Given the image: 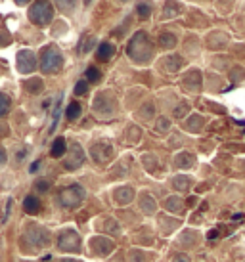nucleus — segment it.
I'll return each mask as SVG.
<instances>
[{"label":"nucleus","instance_id":"obj_1","mask_svg":"<svg viewBox=\"0 0 245 262\" xmlns=\"http://www.w3.org/2000/svg\"><path fill=\"white\" fill-rule=\"evenodd\" d=\"M127 54L136 63H148L153 56V44L148 37V33L138 31L136 35L130 38L129 46H127Z\"/></svg>","mask_w":245,"mask_h":262},{"label":"nucleus","instance_id":"obj_2","mask_svg":"<svg viewBox=\"0 0 245 262\" xmlns=\"http://www.w3.org/2000/svg\"><path fill=\"white\" fill-rule=\"evenodd\" d=\"M50 241V235H48V230H44L43 226L31 224L27 226V230L23 233L22 243L25 245L27 251H35V249H40L44 245H48Z\"/></svg>","mask_w":245,"mask_h":262},{"label":"nucleus","instance_id":"obj_3","mask_svg":"<svg viewBox=\"0 0 245 262\" xmlns=\"http://www.w3.org/2000/svg\"><path fill=\"white\" fill-rule=\"evenodd\" d=\"M85 188L79 186V184H71L67 188H62L58 193V203L64 207V209H77L83 199H85Z\"/></svg>","mask_w":245,"mask_h":262},{"label":"nucleus","instance_id":"obj_4","mask_svg":"<svg viewBox=\"0 0 245 262\" xmlns=\"http://www.w3.org/2000/svg\"><path fill=\"white\" fill-rule=\"evenodd\" d=\"M54 17V8L48 0H36L29 10V19L38 27H46Z\"/></svg>","mask_w":245,"mask_h":262},{"label":"nucleus","instance_id":"obj_5","mask_svg":"<svg viewBox=\"0 0 245 262\" xmlns=\"http://www.w3.org/2000/svg\"><path fill=\"white\" fill-rule=\"evenodd\" d=\"M64 66V58H62V52L56 46H46L40 54V69L44 73H58Z\"/></svg>","mask_w":245,"mask_h":262},{"label":"nucleus","instance_id":"obj_6","mask_svg":"<svg viewBox=\"0 0 245 262\" xmlns=\"http://www.w3.org/2000/svg\"><path fill=\"white\" fill-rule=\"evenodd\" d=\"M58 249L64 253H77L80 251V237L75 230H64L58 237Z\"/></svg>","mask_w":245,"mask_h":262},{"label":"nucleus","instance_id":"obj_7","mask_svg":"<svg viewBox=\"0 0 245 262\" xmlns=\"http://www.w3.org/2000/svg\"><path fill=\"white\" fill-rule=\"evenodd\" d=\"M94 111L100 117H109L115 113V100L113 96L108 94V92H101V94L96 96L94 100Z\"/></svg>","mask_w":245,"mask_h":262},{"label":"nucleus","instance_id":"obj_8","mask_svg":"<svg viewBox=\"0 0 245 262\" xmlns=\"http://www.w3.org/2000/svg\"><path fill=\"white\" fill-rule=\"evenodd\" d=\"M85 163V151H83V147L79 144H73L69 147V155H67V159H65L64 167L67 170H77Z\"/></svg>","mask_w":245,"mask_h":262},{"label":"nucleus","instance_id":"obj_9","mask_svg":"<svg viewBox=\"0 0 245 262\" xmlns=\"http://www.w3.org/2000/svg\"><path fill=\"white\" fill-rule=\"evenodd\" d=\"M90 155H92V159L96 163L104 165V163H108L113 157V147L109 146V144H106V142H98V144H94L90 147Z\"/></svg>","mask_w":245,"mask_h":262},{"label":"nucleus","instance_id":"obj_10","mask_svg":"<svg viewBox=\"0 0 245 262\" xmlns=\"http://www.w3.org/2000/svg\"><path fill=\"white\" fill-rule=\"evenodd\" d=\"M36 67V58L31 50H22L17 54V69L19 73H33Z\"/></svg>","mask_w":245,"mask_h":262},{"label":"nucleus","instance_id":"obj_11","mask_svg":"<svg viewBox=\"0 0 245 262\" xmlns=\"http://www.w3.org/2000/svg\"><path fill=\"white\" fill-rule=\"evenodd\" d=\"M90 247H92V251L98 256H106L115 249V243L111 239H108V237H104V235H98V237L90 239Z\"/></svg>","mask_w":245,"mask_h":262},{"label":"nucleus","instance_id":"obj_12","mask_svg":"<svg viewBox=\"0 0 245 262\" xmlns=\"http://www.w3.org/2000/svg\"><path fill=\"white\" fill-rule=\"evenodd\" d=\"M182 84H184L188 90H197V88L201 86V73H199L197 69L188 71V73L184 75V79H182Z\"/></svg>","mask_w":245,"mask_h":262},{"label":"nucleus","instance_id":"obj_13","mask_svg":"<svg viewBox=\"0 0 245 262\" xmlns=\"http://www.w3.org/2000/svg\"><path fill=\"white\" fill-rule=\"evenodd\" d=\"M182 66H184V59L178 54H173V56L163 59V67H165V71H169V73H176Z\"/></svg>","mask_w":245,"mask_h":262},{"label":"nucleus","instance_id":"obj_14","mask_svg":"<svg viewBox=\"0 0 245 262\" xmlns=\"http://www.w3.org/2000/svg\"><path fill=\"white\" fill-rule=\"evenodd\" d=\"M132 199H134V189L130 186H122L115 191V201L119 205H129Z\"/></svg>","mask_w":245,"mask_h":262},{"label":"nucleus","instance_id":"obj_15","mask_svg":"<svg viewBox=\"0 0 245 262\" xmlns=\"http://www.w3.org/2000/svg\"><path fill=\"white\" fill-rule=\"evenodd\" d=\"M113 54H115V46L111 42H101L98 52H96V58L100 59V61H109V59L113 58Z\"/></svg>","mask_w":245,"mask_h":262},{"label":"nucleus","instance_id":"obj_16","mask_svg":"<svg viewBox=\"0 0 245 262\" xmlns=\"http://www.w3.org/2000/svg\"><path fill=\"white\" fill-rule=\"evenodd\" d=\"M23 209H25L27 214H38L43 207H40V201H38L35 195H27L25 201H23Z\"/></svg>","mask_w":245,"mask_h":262},{"label":"nucleus","instance_id":"obj_17","mask_svg":"<svg viewBox=\"0 0 245 262\" xmlns=\"http://www.w3.org/2000/svg\"><path fill=\"white\" fill-rule=\"evenodd\" d=\"M140 207H142V211H144L146 214H153L155 209H157L155 199H153L152 195H148V193H144V195L140 197Z\"/></svg>","mask_w":245,"mask_h":262},{"label":"nucleus","instance_id":"obj_18","mask_svg":"<svg viewBox=\"0 0 245 262\" xmlns=\"http://www.w3.org/2000/svg\"><path fill=\"white\" fill-rule=\"evenodd\" d=\"M65 151H67V144H65V138H56L54 140V144H52V149H50V155L52 157H64Z\"/></svg>","mask_w":245,"mask_h":262},{"label":"nucleus","instance_id":"obj_19","mask_svg":"<svg viewBox=\"0 0 245 262\" xmlns=\"http://www.w3.org/2000/svg\"><path fill=\"white\" fill-rule=\"evenodd\" d=\"M159 46L165 48V50L174 48V46H176V37H174L173 33H161V37H159Z\"/></svg>","mask_w":245,"mask_h":262},{"label":"nucleus","instance_id":"obj_20","mask_svg":"<svg viewBox=\"0 0 245 262\" xmlns=\"http://www.w3.org/2000/svg\"><path fill=\"white\" fill-rule=\"evenodd\" d=\"M194 165V155L192 153H180L176 157V167L178 168H190Z\"/></svg>","mask_w":245,"mask_h":262},{"label":"nucleus","instance_id":"obj_21","mask_svg":"<svg viewBox=\"0 0 245 262\" xmlns=\"http://www.w3.org/2000/svg\"><path fill=\"white\" fill-rule=\"evenodd\" d=\"M23 86H25V90H27V92H31V94H38V92L43 90L44 84H43V80H40V79H31V80H27Z\"/></svg>","mask_w":245,"mask_h":262},{"label":"nucleus","instance_id":"obj_22","mask_svg":"<svg viewBox=\"0 0 245 262\" xmlns=\"http://www.w3.org/2000/svg\"><path fill=\"white\" fill-rule=\"evenodd\" d=\"M165 207H167V211H173V212H180L182 209H184L182 199H178V197H169L165 201Z\"/></svg>","mask_w":245,"mask_h":262},{"label":"nucleus","instance_id":"obj_23","mask_svg":"<svg viewBox=\"0 0 245 262\" xmlns=\"http://www.w3.org/2000/svg\"><path fill=\"white\" fill-rule=\"evenodd\" d=\"M180 14V6H178V2H174V0H169L165 4V12H163V17H173V15Z\"/></svg>","mask_w":245,"mask_h":262},{"label":"nucleus","instance_id":"obj_24","mask_svg":"<svg viewBox=\"0 0 245 262\" xmlns=\"http://www.w3.org/2000/svg\"><path fill=\"white\" fill-rule=\"evenodd\" d=\"M65 115H67V119H69V121L79 119V117H80V103L79 102L69 103V107H67V111H65Z\"/></svg>","mask_w":245,"mask_h":262},{"label":"nucleus","instance_id":"obj_25","mask_svg":"<svg viewBox=\"0 0 245 262\" xmlns=\"http://www.w3.org/2000/svg\"><path fill=\"white\" fill-rule=\"evenodd\" d=\"M190 184H192V180H190L188 176H176L173 180L174 189H178V191H186V189L190 188Z\"/></svg>","mask_w":245,"mask_h":262},{"label":"nucleus","instance_id":"obj_26","mask_svg":"<svg viewBox=\"0 0 245 262\" xmlns=\"http://www.w3.org/2000/svg\"><path fill=\"white\" fill-rule=\"evenodd\" d=\"M136 14L138 17H142V19H146V17H150V14H152V4L150 2H138L136 6Z\"/></svg>","mask_w":245,"mask_h":262},{"label":"nucleus","instance_id":"obj_27","mask_svg":"<svg viewBox=\"0 0 245 262\" xmlns=\"http://www.w3.org/2000/svg\"><path fill=\"white\" fill-rule=\"evenodd\" d=\"M186 126H188V130L197 132L203 126V119L199 115H192V119H190V121L186 123Z\"/></svg>","mask_w":245,"mask_h":262},{"label":"nucleus","instance_id":"obj_28","mask_svg":"<svg viewBox=\"0 0 245 262\" xmlns=\"http://www.w3.org/2000/svg\"><path fill=\"white\" fill-rule=\"evenodd\" d=\"M10 105H12V100L6 94H0V117H4L10 111Z\"/></svg>","mask_w":245,"mask_h":262},{"label":"nucleus","instance_id":"obj_29","mask_svg":"<svg viewBox=\"0 0 245 262\" xmlns=\"http://www.w3.org/2000/svg\"><path fill=\"white\" fill-rule=\"evenodd\" d=\"M104 228H106V232H108V233H113V235H119V233H121V230H119V224H117V222L113 219H108V220H106Z\"/></svg>","mask_w":245,"mask_h":262},{"label":"nucleus","instance_id":"obj_30","mask_svg":"<svg viewBox=\"0 0 245 262\" xmlns=\"http://www.w3.org/2000/svg\"><path fill=\"white\" fill-rule=\"evenodd\" d=\"M101 79V73L98 67H88L87 69V80H90V82H98V80Z\"/></svg>","mask_w":245,"mask_h":262},{"label":"nucleus","instance_id":"obj_31","mask_svg":"<svg viewBox=\"0 0 245 262\" xmlns=\"http://www.w3.org/2000/svg\"><path fill=\"white\" fill-rule=\"evenodd\" d=\"M94 42H96V38L94 37H87L85 40H83V44H80V54H87V52L92 50Z\"/></svg>","mask_w":245,"mask_h":262},{"label":"nucleus","instance_id":"obj_32","mask_svg":"<svg viewBox=\"0 0 245 262\" xmlns=\"http://www.w3.org/2000/svg\"><path fill=\"white\" fill-rule=\"evenodd\" d=\"M88 92V80H79L75 84V94L77 96H85Z\"/></svg>","mask_w":245,"mask_h":262},{"label":"nucleus","instance_id":"obj_33","mask_svg":"<svg viewBox=\"0 0 245 262\" xmlns=\"http://www.w3.org/2000/svg\"><path fill=\"white\" fill-rule=\"evenodd\" d=\"M56 4H58L64 12H73V8H75V0H56Z\"/></svg>","mask_w":245,"mask_h":262},{"label":"nucleus","instance_id":"obj_34","mask_svg":"<svg viewBox=\"0 0 245 262\" xmlns=\"http://www.w3.org/2000/svg\"><path fill=\"white\" fill-rule=\"evenodd\" d=\"M169 126H171V123H169V119L167 117H161L157 121V130L159 132H167L169 130Z\"/></svg>","mask_w":245,"mask_h":262},{"label":"nucleus","instance_id":"obj_35","mask_svg":"<svg viewBox=\"0 0 245 262\" xmlns=\"http://www.w3.org/2000/svg\"><path fill=\"white\" fill-rule=\"evenodd\" d=\"M188 111H190V105H188V103H180V105L174 110V117H178V119H180V117L186 115Z\"/></svg>","mask_w":245,"mask_h":262},{"label":"nucleus","instance_id":"obj_36","mask_svg":"<svg viewBox=\"0 0 245 262\" xmlns=\"http://www.w3.org/2000/svg\"><path fill=\"white\" fill-rule=\"evenodd\" d=\"M35 188L38 189V191H48V188H50V182H48V180H36Z\"/></svg>","mask_w":245,"mask_h":262},{"label":"nucleus","instance_id":"obj_37","mask_svg":"<svg viewBox=\"0 0 245 262\" xmlns=\"http://www.w3.org/2000/svg\"><path fill=\"white\" fill-rule=\"evenodd\" d=\"M58 119H59V102H58V105H56V110H54V121H52L50 132H54V128L58 126Z\"/></svg>","mask_w":245,"mask_h":262},{"label":"nucleus","instance_id":"obj_38","mask_svg":"<svg viewBox=\"0 0 245 262\" xmlns=\"http://www.w3.org/2000/svg\"><path fill=\"white\" fill-rule=\"evenodd\" d=\"M173 262H190V256L188 255H176Z\"/></svg>","mask_w":245,"mask_h":262},{"label":"nucleus","instance_id":"obj_39","mask_svg":"<svg viewBox=\"0 0 245 262\" xmlns=\"http://www.w3.org/2000/svg\"><path fill=\"white\" fill-rule=\"evenodd\" d=\"M4 163H6V151L0 147V165H4Z\"/></svg>","mask_w":245,"mask_h":262},{"label":"nucleus","instance_id":"obj_40","mask_svg":"<svg viewBox=\"0 0 245 262\" xmlns=\"http://www.w3.org/2000/svg\"><path fill=\"white\" fill-rule=\"evenodd\" d=\"M38 167H40V161H35V163L31 165V172H35V170H36Z\"/></svg>","mask_w":245,"mask_h":262},{"label":"nucleus","instance_id":"obj_41","mask_svg":"<svg viewBox=\"0 0 245 262\" xmlns=\"http://www.w3.org/2000/svg\"><path fill=\"white\" fill-rule=\"evenodd\" d=\"M15 2H17V4H27L29 0H15Z\"/></svg>","mask_w":245,"mask_h":262},{"label":"nucleus","instance_id":"obj_42","mask_svg":"<svg viewBox=\"0 0 245 262\" xmlns=\"http://www.w3.org/2000/svg\"><path fill=\"white\" fill-rule=\"evenodd\" d=\"M62 262H80V260H71V258H64Z\"/></svg>","mask_w":245,"mask_h":262}]
</instances>
